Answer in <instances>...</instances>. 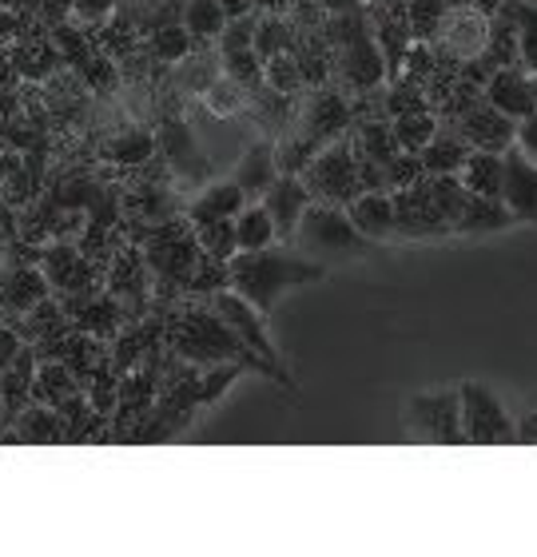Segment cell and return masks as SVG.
Masks as SVG:
<instances>
[{"mask_svg": "<svg viewBox=\"0 0 537 557\" xmlns=\"http://www.w3.org/2000/svg\"><path fill=\"white\" fill-rule=\"evenodd\" d=\"M327 275V268L319 259H307L291 247H263V251H235L227 263H223V283L243 295L259 314H271L275 302L287 295L291 287H303V283H319Z\"/></svg>", "mask_w": 537, "mask_h": 557, "instance_id": "cell-1", "label": "cell"}, {"mask_svg": "<svg viewBox=\"0 0 537 557\" xmlns=\"http://www.w3.org/2000/svg\"><path fill=\"white\" fill-rule=\"evenodd\" d=\"M295 247L303 251L307 259H335V256H374L378 244L366 239L351 223L347 208H335V203H319L311 199L303 211V220L295 227Z\"/></svg>", "mask_w": 537, "mask_h": 557, "instance_id": "cell-2", "label": "cell"}, {"mask_svg": "<svg viewBox=\"0 0 537 557\" xmlns=\"http://www.w3.org/2000/svg\"><path fill=\"white\" fill-rule=\"evenodd\" d=\"M299 180H303V187L311 191V199H319V203H335V208H347V203L362 191L351 128L342 132V136L327 139V144L311 156V163L299 172Z\"/></svg>", "mask_w": 537, "mask_h": 557, "instance_id": "cell-3", "label": "cell"}, {"mask_svg": "<svg viewBox=\"0 0 537 557\" xmlns=\"http://www.w3.org/2000/svg\"><path fill=\"white\" fill-rule=\"evenodd\" d=\"M208 307L220 314L223 323H227V331H232V335L239 338V343H243L251 355H255L259 371L267 374V379H275V383H283V386H295L291 374L283 371L279 347H275V343H271V335H267V314H259L255 307H251L243 295H235L232 287L211 290Z\"/></svg>", "mask_w": 537, "mask_h": 557, "instance_id": "cell-4", "label": "cell"}, {"mask_svg": "<svg viewBox=\"0 0 537 557\" xmlns=\"http://www.w3.org/2000/svg\"><path fill=\"white\" fill-rule=\"evenodd\" d=\"M176 355L187 362H203V367H215V362H235V359H243L251 362L259 371V359L251 355V350L239 343V338L227 331V323H223L220 314L211 311H196L187 323H179L176 331Z\"/></svg>", "mask_w": 537, "mask_h": 557, "instance_id": "cell-5", "label": "cell"}, {"mask_svg": "<svg viewBox=\"0 0 537 557\" xmlns=\"http://www.w3.org/2000/svg\"><path fill=\"white\" fill-rule=\"evenodd\" d=\"M458 418H462V442L470 446H505L514 442V418L505 414L502 398L494 395L486 383L458 386Z\"/></svg>", "mask_w": 537, "mask_h": 557, "instance_id": "cell-6", "label": "cell"}, {"mask_svg": "<svg viewBox=\"0 0 537 557\" xmlns=\"http://www.w3.org/2000/svg\"><path fill=\"white\" fill-rule=\"evenodd\" d=\"M407 426L414 438L434 446H462V418H458V391L414 395L407 403Z\"/></svg>", "mask_w": 537, "mask_h": 557, "instance_id": "cell-7", "label": "cell"}, {"mask_svg": "<svg viewBox=\"0 0 537 557\" xmlns=\"http://www.w3.org/2000/svg\"><path fill=\"white\" fill-rule=\"evenodd\" d=\"M514 223H537V160L517 148V139L502 151V196Z\"/></svg>", "mask_w": 537, "mask_h": 557, "instance_id": "cell-8", "label": "cell"}, {"mask_svg": "<svg viewBox=\"0 0 537 557\" xmlns=\"http://www.w3.org/2000/svg\"><path fill=\"white\" fill-rule=\"evenodd\" d=\"M259 203L267 208L271 223H275V235H279V244L291 247L295 244V227H299L307 203H311V191L303 187V180H299V175L279 172V175H275V184L259 196Z\"/></svg>", "mask_w": 537, "mask_h": 557, "instance_id": "cell-9", "label": "cell"}, {"mask_svg": "<svg viewBox=\"0 0 537 557\" xmlns=\"http://www.w3.org/2000/svg\"><path fill=\"white\" fill-rule=\"evenodd\" d=\"M486 104H494L498 112L517 120V124H522L526 116H534L537 100H534V81H529V72L517 69V64L494 69L490 76H486Z\"/></svg>", "mask_w": 537, "mask_h": 557, "instance_id": "cell-10", "label": "cell"}, {"mask_svg": "<svg viewBox=\"0 0 537 557\" xmlns=\"http://www.w3.org/2000/svg\"><path fill=\"white\" fill-rule=\"evenodd\" d=\"M339 72L347 76V84H354V88H374V84H383L386 60H383V52H378V40L371 36L366 24L354 28V33L339 45Z\"/></svg>", "mask_w": 537, "mask_h": 557, "instance_id": "cell-11", "label": "cell"}, {"mask_svg": "<svg viewBox=\"0 0 537 557\" xmlns=\"http://www.w3.org/2000/svg\"><path fill=\"white\" fill-rule=\"evenodd\" d=\"M458 136L478 151H505L517 139V120H510L494 104H474L458 124Z\"/></svg>", "mask_w": 537, "mask_h": 557, "instance_id": "cell-12", "label": "cell"}, {"mask_svg": "<svg viewBox=\"0 0 537 557\" xmlns=\"http://www.w3.org/2000/svg\"><path fill=\"white\" fill-rule=\"evenodd\" d=\"M347 128H351V104H347L339 92L315 88V92L307 96L303 116H299V132H303V136L327 144V139L342 136Z\"/></svg>", "mask_w": 537, "mask_h": 557, "instance_id": "cell-13", "label": "cell"}, {"mask_svg": "<svg viewBox=\"0 0 537 557\" xmlns=\"http://www.w3.org/2000/svg\"><path fill=\"white\" fill-rule=\"evenodd\" d=\"M196 256H199L196 235H187L176 223L164 227V235L148 247V263L155 271H164L167 278H176V283H191L196 278Z\"/></svg>", "mask_w": 537, "mask_h": 557, "instance_id": "cell-14", "label": "cell"}, {"mask_svg": "<svg viewBox=\"0 0 537 557\" xmlns=\"http://www.w3.org/2000/svg\"><path fill=\"white\" fill-rule=\"evenodd\" d=\"M347 215H351V223L366 239L386 244L395 235V196H390V187H366V191H359L347 203Z\"/></svg>", "mask_w": 537, "mask_h": 557, "instance_id": "cell-15", "label": "cell"}, {"mask_svg": "<svg viewBox=\"0 0 537 557\" xmlns=\"http://www.w3.org/2000/svg\"><path fill=\"white\" fill-rule=\"evenodd\" d=\"M52 287H48L45 271L28 268V263H12V268H0V307L12 314H28L40 299H48Z\"/></svg>", "mask_w": 537, "mask_h": 557, "instance_id": "cell-16", "label": "cell"}, {"mask_svg": "<svg viewBox=\"0 0 537 557\" xmlns=\"http://www.w3.org/2000/svg\"><path fill=\"white\" fill-rule=\"evenodd\" d=\"M45 278L48 287L60 290V295H84V290H92V263L88 259H80V251L68 244H57L45 251Z\"/></svg>", "mask_w": 537, "mask_h": 557, "instance_id": "cell-17", "label": "cell"}, {"mask_svg": "<svg viewBox=\"0 0 537 557\" xmlns=\"http://www.w3.org/2000/svg\"><path fill=\"white\" fill-rule=\"evenodd\" d=\"M438 36L450 45V52L474 60L486 52V40H490V16H482L478 9H450Z\"/></svg>", "mask_w": 537, "mask_h": 557, "instance_id": "cell-18", "label": "cell"}, {"mask_svg": "<svg viewBox=\"0 0 537 557\" xmlns=\"http://www.w3.org/2000/svg\"><path fill=\"white\" fill-rule=\"evenodd\" d=\"M275 175H279V168H275V144H271V139H255V144L239 156L232 180L239 184L247 203H251V199H259L271 184H275Z\"/></svg>", "mask_w": 537, "mask_h": 557, "instance_id": "cell-19", "label": "cell"}, {"mask_svg": "<svg viewBox=\"0 0 537 557\" xmlns=\"http://www.w3.org/2000/svg\"><path fill=\"white\" fill-rule=\"evenodd\" d=\"M502 227H514V215L502 199H486V196H466V208L458 211V220L450 223V232L458 235H490L502 232Z\"/></svg>", "mask_w": 537, "mask_h": 557, "instance_id": "cell-20", "label": "cell"}, {"mask_svg": "<svg viewBox=\"0 0 537 557\" xmlns=\"http://www.w3.org/2000/svg\"><path fill=\"white\" fill-rule=\"evenodd\" d=\"M458 180L470 196H486L498 199L502 196V151H478L470 148L462 168H458Z\"/></svg>", "mask_w": 537, "mask_h": 557, "instance_id": "cell-21", "label": "cell"}, {"mask_svg": "<svg viewBox=\"0 0 537 557\" xmlns=\"http://www.w3.org/2000/svg\"><path fill=\"white\" fill-rule=\"evenodd\" d=\"M243 203H247V196L239 191L235 180H215V184H208L203 191H199L196 203L187 208V215H191V223L235 220V215L243 211Z\"/></svg>", "mask_w": 537, "mask_h": 557, "instance_id": "cell-22", "label": "cell"}, {"mask_svg": "<svg viewBox=\"0 0 537 557\" xmlns=\"http://www.w3.org/2000/svg\"><path fill=\"white\" fill-rule=\"evenodd\" d=\"M498 12L514 24L517 36V69L529 76L537 72V0H498Z\"/></svg>", "mask_w": 537, "mask_h": 557, "instance_id": "cell-23", "label": "cell"}, {"mask_svg": "<svg viewBox=\"0 0 537 557\" xmlns=\"http://www.w3.org/2000/svg\"><path fill=\"white\" fill-rule=\"evenodd\" d=\"M438 128H442V124H438V116H434L430 108H422V104L402 108V112L390 120V136H395V144L402 151H414V156L430 144Z\"/></svg>", "mask_w": 537, "mask_h": 557, "instance_id": "cell-24", "label": "cell"}, {"mask_svg": "<svg viewBox=\"0 0 537 557\" xmlns=\"http://www.w3.org/2000/svg\"><path fill=\"white\" fill-rule=\"evenodd\" d=\"M235 244H239V251H263V247L279 244L275 223H271L267 208H263L259 199L243 203V211L235 215Z\"/></svg>", "mask_w": 537, "mask_h": 557, "instance_id": "cell-25", "label": "cell"}, {"mask_svg": "<svg viewBox=\"0 0 537 557\" xmlns=\"http://www.w3.org/2000/svg\"><path fill=\"white\" fill-rule=\"evenodd\" d=\"M470 144L462 136H450V132H434V139L426 148L419 151V163H422V175H446V172H458L462 160H466Z\"/></svg>", "mask_w": 537, "mask_h": 557, "instance_id": "cell-26", "label": "cell"}, {"mask_svg": "<svg viewBox=\"0 0 537 557\" xmlns=\"http://www.w3.org/2000/svg\"><path fill=\"white\" fill-rule=\"evenodd\" d=\"M179 24H184L191 40H220L223 24H227V12H223L220 0H184L179 4Z\"/></svg>", "mask_w": 537, "mask_h": 557, "instance_id": "cell-27", "label": "cell"}, {"mask_svg": "<svg viewBox=\"0 0 537 557\" xmlns=\"http://www.w3.org/2000/svg\"><path fill=\"white\" fill-rule=\"evenodd\" d=\"M100 151H104V160L116 163V168H140V163H148L155 156V136L143 128H128L108 139Z\"/></svg>", "mask_w": 537, "mask_h": 557, "instance_id": "cell-28", "label": "cell"}, {"mask_svg": "<svg viewBox=\"0 0 537 557\" xmlns=\"http://www.w3.org/2000/svg\"><path fill=\"white\" fill-rule=\"evenodd\" d=\"M12 426H16V438H24V442L64 438V418H60L52 407H45V403H28L21 414L12 418Z\"/></svg>", "mask_w": 537, "mask_h": 557, "instance_id": "cell-29", "label": "cell"}, {"mask_svg": "<svg viewBox=\"0 0 537 557\" xmlns=\"http://www.w3.org/2000/svg\"><path fill=\"white\" fill-rule=\"evenodd\" d=\"M196 247L199 256L208 259V263H215V268H223L227 259L239 251V244H235V220H211V223H196Z\"/></svg>", "mask_w": 537, "mask_h": 557, "instance_id": "cell-30", "label": "cell"}, {"mask_svg": "<svg viewBox=\"0 0 537 557\" xmlns=\"http://www.w3.org/2000/svg\"><path fill=\"white\" fill-rule=\"evenodd\" d=\"M351 139H354V148L362 151V160L378 163V168H386V163L402 151L395 144V136H390V124H386V120H366V124H359V128L351 132Z\"/></svg>", "mask_w": 537, "mask_h": 557, "instance_id": "cell-31", "label": "cell"}, {"mask_svg": "<svg viewBox=\"0 0 537 557\" xmlns=\"http://www.w3.org/2000/svg\"><path fill=\"white\" fill-rule=\"evenodd\" d=\"M263 88H267L271 96H283V100H291V96L303 88V69H299V60H295V48L263 60Z\"/></svg>", "mask_w": 537, "mask_h": 557, "instance_id": "cell-32", "label": "cell"}, {"mask_svg": "<svg viewBox=\"0 0 537 557\" xmlns=\"http://www.w3.org/2000/svg\"><path fill=\"white\" fill-rule=\"evenodd\" d=\"M295 48V24L283 16V12H259L255 16V52L259 60L275 57V52H287Z\"/></svg>", "mask_w": 537, "mask_h": 557, "instance_id": "cell-33", "label": "cell"}, {"mask_svg": "<svg viewBox=\"0 0 537 557\" xmlns=\"http://www.w3.org/2000/svg\"><path fill=\"white\" fill-rule=\"evenodd\" d=\"M223 60V76L235 81L243 92H255L263 84V60H259L255 48H232V52H220Z\"/></svg>", "mask_w": 537, "mask_h": 557, "instance_id": "cell-34", "label": "cell"}, {"mask_svg": "<svg viewBox=\"0 0 537 557\" xmlns=\"http://www.w3.org/2000/svg\"><path fill=\"white\" fill-rule=\"evenodd\" d=\"M191 48H196V40H191V33H187L179 21L160 24L152 33V52L164 60V64H184V60H191Z\"/></svg>", "mask_w": 537, "mask_h": 557, "instance_id": "cell-35", "label": "cell"}, {"mask_svg": "<svg viewBox=\"0 0 537 557\" xmlns=\"http://www.w3.org/2000/svg\"><path fill=\"white\" fill-rule=\"evenodd\" d=\"M446 12H450V0H410V33L419 40H434L442 33Z\"/></svg>", "mask_w": 537, "mask_h": 557, "instance_id": "cell-36", "label": "cell"}, {"mask_svg": "<svg viewBox=\"0 0 537 557\" xmlns=\"http://www.w3.org/2000/svg\"><path fill=\"white\" fill-rule=\"evenodd\" d=\"M199 96H203V104H208L215 116H235V112L243 108V88H239L235 81H227L223 72Z\"/></svg>", "mask_w": 537, "mask_h": 557, "instance_id": "cell-37", "label": "cell"}, {"mask_svg": "<svg viewBox=\"0 0 537 557\" xmlns=\"http://www.w3.org/2000/svg\"><path fill=\"white\" fill-rule=\"evenodd\" d=\"M116 9V0H72V16L80 24H104Z\"/></svg>", "mask_w": 537, "mask_h": 557, "instance_id": "cell-38", "label": "cell"}, {"mask_svg": "<svg viewBox=\"0 0 537 557\" xmlns=\"http://www.w3.org/2000/svg\"><path fill=\"white\" fill-rule=\"evenodd\" d=\"M21 347H24L21 331H12V326L0 323V371H4V367H9V362L21 355Z\"/></svg>", "mask_w": 537, "mask_h": 557, "instance_id": "cell-39", "label": "cell"}, {"mask_svg": "<svg viewBox=\"0 0 537 557\" xmlns=\"http://www.w3.org/2000/svg\"><path fill=\"white\" fill-rule=\"evenodd\" d=\"M24 16L16 9H0V40H21Z\"/></svg>", "mask_w": 537, "mask_h": 557, "instance_id": "cell-40", "label": "cell"}, {"mask_svg": "<svg viewBox=\"0 0 537 557\" xmlns=\"http://www.w3.org/2000/svg\"><path fill=\"white\" fill-rule=\"evenodd\" d=\"M517 148H522L526 156H534V160H537V112H534V116L522 120V124H517Z\"/></svg>", "mask_w": 537, "mask_h": 557, "instance_id": "cell-41", "label": "cell"}, {"mask_svg": "<svg viewBox=\"0 0 537 557\" xmlns=\"http://www.w3.org/2000/svg\"><path fill=\"white\" fill-rule=\"evenodd\" d=\"M514 442H522V446H537V410L534 414H526L514 426Z\"/></svg>", "mask_w": 537, "mask_h": 557, "instance_id": "cell-42", "label": "cell"}, {"mask_svg": "<svg viewBox=\"0 0 537 557\" xmlns=\"http://www.w3.org/2000/svg\"><path fill=\"white\" fill-rule=\"evenodd\" d=\"M223 12H227V21H235V16H247V12L259 9V0H220Z\"/></svg>", "mask_w": 537, "mask_h": 557, "instance_id": "cell-43", "label": "cell"}, {"mask_svg": "<svg viewBox=\"0 0 537 557\" xmlns=\"http://www.w3.org/2000/svg\"><path fill=\"white\" fill-rule=\"evenodd\" d=\"M319 9L323 12H330V16H339V12H354V9H362V0H315Z\"/></svg>", "mask_w": 537, "mask_h": 557, "instance_id": "cell-44", "label": "cell"}, {"mask_svg": "<svg viewBox=\"0 0 537 557\" xmlns=\"http://www.w3.org/2000/svg\"><path fill=\"white\" fill-rule=\"evenodd\" d=\"M529 81H534V100H537V72H534V76H529Z\"/></svg>", "mask_w": 537, "mask_h": 557, "instance_id": "cell-45", "label": "cell"}]
</instances>
